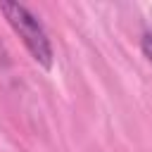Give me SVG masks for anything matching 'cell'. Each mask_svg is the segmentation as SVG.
<instances>
[{
	"label": "cell",
	"instance_id": "2",
	"mask_svg": "<svg viewBox=\"0 0 152 152\" xmlns=\"http://www.w3.org/2000/svg\"><path fill=\"white\" fill-rule=\"evenodd\" d=\"M140 50H142V55L147 57V62L152 64V33H145V36L140 38Z\"/></svg>",
	"mask_w": 152,
	"mask_h": 152
},
{
	"label": "cell",
	"instance_id": "1",
	"mask_svg": "<svg viewBox=\"0 0 152 152\" xmlns=\"http://www.w3.org/2000/svg\"><path fill=\"white\" fill-rule=\"evenodd\" d=\"M0 12L7 19V24L12 26V31L21 38V43L26 45V50L31 52V57L43 66L50 69L52 66V43L43 28V24L36 19V14L19 2H0Z\"/></svg>",
	"mask_w": 152,
	"mask_h": 152
}]
</instances>
